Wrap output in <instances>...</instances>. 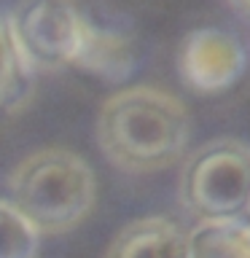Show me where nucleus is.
<instances>
[{
    "mask_svg": "<svg viewBox=\"0 0 250 258\" xmlns=\"http://www.w3.org/2000/svg\"><path fill=\"white\" fill-rule=\"evenodd\" d=\"M97 143L105 159L124 172L151 175L185 159L191 116L167 89L137 84L113 92L97 113Z\"/></svg>",
    "mask_w": 250,
    "mask_h": 258,
    "instance_id": "obj_1",
    "label": "nucleus"
},
{
    "mask_svg": "<svg viewBox=\"0 0 250 258\" xmlns=\"http://www.w3.org/2000/svg\"><path fill=\"white\" fill-rule=\"evenodd\" d=\"M6 202L27 218L40 237H59L84 223L94 210V169L65 145L38 148L11 169Z\"/></svg>",
    "mask_w": 250,
    "mask_h": 258,
    "instance_id": "obj_2",
    "label": "nucleus"
},
{
    "mask_svg": "<svg viewBox=\"0 0 250 258\" xmlns=\"http://www.w3.org/2000/svg\"><path fill=\"white\" fill-rule=\"evenodd\" d=\"M180 205L197 221L250 218V145L215 137L191 151L177 177Z\"/></svg>",
    "mask_w": 250,
    "mask_h": 258,
    "instance_id": "obj_3",
    "label": "nucleus"
},
{
    "mask_svg": "<svg viewBox=\"0 0 250 258\" xmlns=\"http://www.w3.org/2000/svg\"><path fill=\"white\" fill-rule=\"evenodd\" d=\"M86 24L78 0H19L8 14L14 46L32 73L73 68Z\"/></svg>",
    "mask_w": 250,
    "mask_h": 258,
    "instance_id": "obj_4",
    "label": "nucleus"
},
{
    "mask_svg": "<svg viewBox=\"0 0 250 258\" xmlns=\"http://www.w3.org/2000/svg\"><path fill=\"white\" fill-rule=\"evenodd\" d=\"M175 64L189 92L215 97L237 86L247 73V48L229 30L197 27L183 35Z\"/></svg>",
    "mask_w": 250,
    "mask_h": 258,
    "instance_id": "obj_5",
    "label": "nucleus"
},
{
    "mask_svg": "<svg viewBox=\"0 0 250 258\" xmlns=\"http://www.w3.org/2000/svg\"><path fill=\"white\" fill-rule=\"evenodd\" d=\"M105 258H191L189 231L164 215L137 218L116 234Z\"/></svg>",
    "mask_w": 250,
    "mask_h": 258,
    "instance_id": "obj_6",
    "label": "nucleus"
},
{
    "mask_svg": "<svg viewBox=\"0 0 250 258\" xmlns=\"http://www.w3.org/2000/svg\"><path fill=\"white\" fill-rule=\"evenodd\" d=\"M135 43L124 32L102 27V24L89 19L73 68L100 81H108V84H124L135 73Z\"/></svg>",
    "mask_w": 250,
    "mask_h": 258,
    "instance_id": "obj_7",
    "label": "nucleus"
},
{
    "mask_svg": "<svg viewBox=\"0 0 250 258\" xmlns=\"http://www.w3.org/2000/svg\"><path fill=\"white\" fill-rule=\"evenodd\" d=\"M191 258H250V218L199 221L189 231Z\"/></svg>",
    "mask_w": 250,
    "mask_h": 258,
    "instance_id": "obj_8",
    "label": "nucleus"
},
{
    "mask_svg": "<svg viewBox=\"0 0 250 258\" xmlns=\"http://www.w3.org/2000/svg\"><path fill=\"white\" fill-rule=\"evenodd\" d=\"M32 73L14 46L8 16L0 14V113L19 110L32 94Z\"/></svg>",
    "mask_w": 250,
    "mask_h": 258,
    "instance_id": "obj_9",
    "label": "nucleus"
},
{
    "mask_svg": "<svg viewBox=\"0 0 250 258\" xmlns=\"http://www.w3.org/2000/svg\"><path fill=\"white\" fill-rule=\"evenodd\" d=\"M40 234L16 207L0 199V258H35Z\"/></svg>",
    "mask_w": 250,
    "mask_h": 258,
    "instance_id": "obj_10",
    "label": "nucleus"
},
{
    "mask_svg": "<svg viewBox=\"0 0 250 258\" xmlns=\"http://www.w3.org/2000/svg\"><path fill=\"white\" fill-rule=\"evenodd\" d=\"M226 3L239 8V11H245V14H250V0H226Z\"/></svg>",
    "mask_w": 250,
    "mask_h": 258,
    "instance_id": "obj_11",
    "label": "nucleus"
}]
</instances>
